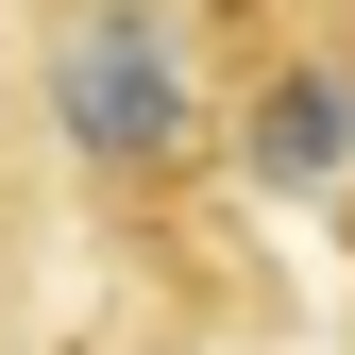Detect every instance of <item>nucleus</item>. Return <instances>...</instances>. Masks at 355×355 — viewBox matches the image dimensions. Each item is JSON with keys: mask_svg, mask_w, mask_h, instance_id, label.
<instances>
[{"mask_svg": "<svg viewBox=\"0 0 355 355\" xmlns=\"http://www.w3.org/2000/svg\"><path fill=\"white\" fill-rule=\"evenodd\" d=\"M322 34H338V51H355V0H322Z\"/></svg>", "mask_w": 355, "mask_h": 355, "instance_id": "3", "label": "nucleus"}, {"mask_svg": "<svg viewBox=\"0 0 355 355\" xmlns=\"http://www.w3.org/2000/svg\"><path fill=\"white\" fill-rule=\"evenodd\" d=\"M51 153L102 203H187L203 187L220 136H203V85H187L169 0H68L51 17Z\"/></svg>", "mask_w": 355, "mask_h": 355, "instance_id": "1", "label": "nucleus"}, {"mask_svg": "<svg viewBox=\"0 0 355 355\" xmlns=\"http://www.w3.org/2000/svg\"><path fill=\"white\" fill-rule=\"evenodd\" d=\"M338 136H355V51H338V34H322V51H288V68H254L237 119H220V153H237L254 187H322Z\"/></svg>", "mask_w": 355, "mask_h": 355, "instance_id": "2", "label": "nucleus"}]
</instances>
